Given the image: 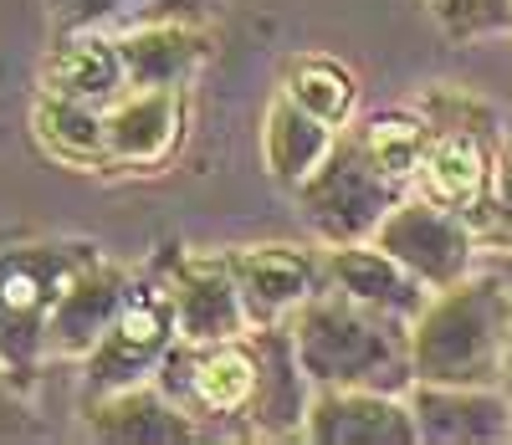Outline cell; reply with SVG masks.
<instances>
[{
	"label": "cell",
	"mask_w": 512,
	"mask_h": 445,
	"mask_svg": "<svg viewBox=\"0 0 512 445\" xmlns=\"http://www.w3.org/2000/svg\"><path fill=\"white\" fill-rule=\"evenodd\" d=\"M231 277L251 328H267L318 292V261L297 246H241L231 251Z\"/></svg>",
	"instance_id": "obj_12"
},
{
	"label": "cell",
	"mask_w": 512,
	"mask_h": 445,
	"mask_svg": "<svg viewBox=\"0 0 512 445\" xmlns=\"http://www.w3.org/2000/svg\"><path fill=\"white\" fill-rule=\"evenodd\" d=\"M31 128H36V139L67 164H108V123H103L98 103L41 93L36 113H31Z\"/></svg>",
	"instance_id": "obj_20"
},
{
	"label": "cell",
	"mask_w": 512,
	"mask_h": 445,
	"mask_svg": "<svg viewBox=\"0 0 512 445\" xmlns=\"http://www.w3.org/2000/svg\"><path fill=\"white\" fill-rule=\"evenodd\" d=\"M113 6H118V0H52V16L62 26H82V21H93V16H103Z\"/></svg>",
	"instance_id": "obj_27"
},
{
	"label": "cell",
	"mask_w": 512,
	"mask_h": 445,
	"mask_svg": "<svg viewBox=\"0 0 512 445\" xmlns=\"http://www.w3.org/2000/svg\"><path fill=\"white\" fill-rule=\"evenodd\" d=\"M374 246H384L395 261H405L420 282H431L436 292L461 282L472 266V231H466L461 210H446L436 200H400L390 215L379 220Z\"/></svg>",
	"instance_id": "obj_7"
},
{
	"label": "cell",
	"mask_w": 512,
	"mask_h": 445,
	"mask_svg": "<svg viewBox=\"0 0 512 445\" xmlns=\"http://www.w3.org/2000/svg\"><path fill=\"white\" fill-rule=\"evenodd\" d=\"M169 338H180L169 287H134L123 313L113 318V328L103 333V343L88 353V384L98 394L139 384L144 374H154L164 364Z\"/></svg>",
	"instance_id": "obj_6"
},
{
	"label": "cell",
	"mask_w": 512,
	"mask_h": 445,
	"mask_svg": "<svg viewBox=\"0 0 512 445\" xmlns=\"http://www.w3.org/2000/svg\"><path fill=\"white\" fill-rule=\"evenodd\" d=\"M333 149V128L323 118H313L303 103H292L287 93H277L267 103V128H262V159L272 169V180L297 190L308 174L328 159Z\"/></svg>",
	"instance_id": "obj_18"
},
{
	"label": "cell",
	"mask_w": 512,
	"mask_h": 445,
	"mask_svg": "<svg viewBox=\"0 0 512 445\" xmlns=\"http://www.w3.org/2000/svg\"><path fill=\"white\" fill-rule=\"evenodd\" d=\"M420 440H502L512 435V410L492 389L472 384H420L415 394Z\"/></svg>",
	"instance_id": "obj_16"
},
{
	"label": "cell",
	"mask_w": 512,
	"mask_h": 445,
	"mask_svg": "<svg viewBox=\"0 0 512 445\" xmlns=\"http://www.w3.org/2000/svg\"><path fill=\"white\" fill-rule=\"evenodd\" d=\"M169 302H175V328L185 343H226V338H246L251 328L231 261H210V256L180 261L175 282H169Z\"/></svg>",
	"instance_id": "obj_11"
},
{
	"label": "cell",
	"mask_w": 512,
	"mask_h": 445,
	"mask_svg": "<svg viewBox=\"0 0 512 445\" xmlns=\"http://www.w3.org/2000/svg\"><path fill=\"white\" fill-rule=\"evenodd\" d=\"M308 440L323 445H410L420 440L415 410L384 389H323L308 405Z\"/></svg>",
	"instance_id": "obj_9"
},
{
	"label": "cell",
	"mask_w": 512,
	"mask_h": 445,
	"mask_svg": "<svg viewBox=\"0 0 512 445\" xmlns=\"http://www.w3.org/2000/svg\"><path fill=\"white\" fill-rule=\"evenodd\" d=\"M354 139H359V149L369 154V164L379 174H390L395 185H410L420 174L425 149H431V123L410 118V113H374Z\"/></svg>",
	"instance_id": "obj_23"
},
{
	"label": "cell",
	"mask_w": 512,
	"mask_h": 445,
	"mask_svg": "<svg viewBox=\"0 0 512 445\" xmlns=\"http://www.w3.org/2000/svg\"><path fill=\"white\" fill-rule=\"evenodd\" d=\"M118 82H128L123 52L113 41H98V36L67 41V47H57L52 62H47V93H62V98L103 103V98L118 93Z\"/></svg>",
	"instance_id": "obj_21"
},
{
	"label": "cell",
	"mask_w": 512,
	"mask_h": 445,
	"mask_svg": "<svg viewBox=\"0 0 512 445\" xmlns=\"http://www.w3.org/2000/svg\"><path fill=\"white\" fill-rule=\"evenodd\" d=\"M502 384L512 394V323H507V353H502Z\"/></svg>",
	"instance_id": "obj_28"
},
{
	"label": "cell",
	"mask_w": 512,
	"mask_h": 445,
	"mask_svg": "<svg viewBox=\"0 0 512 445\" xmlns=\"http://www.w3.org/2000/svg\"><path fill=\"white\" fill-rule=\"evenodd\" d=\"M93 256L98 251L88 246L0 251V364L11 374H26L47 359V323Z\"/></svg>",
	"instance_id": "obj_3"
},
{
	"label": "cell",
	"mask_w": 512,
	"mask_h": 445,
	"mask_svg": "<svg viewBox=\"0 0 512 445\" xmlns=\"http://www.w3.org/2000/svg\"><path fill=\"white\" fill-rule=\"evenodd\" d=\"M159 389L180 399L185 410L205 415H246L256 394V343L226 338V343H175L159 364Z\"/></svg>",
	"instance_id": "obj_5"
},
{
	"label": "cell",
	"mask_w": 512,
	"mask_h": 445,
	"mask_svg": "<svg viewBox=\"0 0 512 445\" xmlns=\"http://www.w3.org/2000/svg\"><path fill=\"white\" fill-rule=\"evenodd\" d=\"M431 16L446 36H482L512 26V0H431Z\"/></svg>",
	"instance_id": "obj_24"
},
{
	"label": "cell",
	"mask_w": 512,
	"mask_h": 445,
	"mask_svg": "<svg viewBox=\"0 0 512 445\" xmlns=\"http://www.w3.org/2000/svg\"><path fill=\"white\" fill-rule=\"evenodd\" d=\"M108 123V164L154 169L180 144V87H128L103 113Z\"/></svg>",
	"instance_id": "obj_14"
},
{
	"label": "cell",
	"mask_w": 512,
	"mask_h": 445,
	"mask_svg": "<svg viewBox=\"0 0 512 445\" xmlns=\"http://www.w3.org/2000/svg\"><path fill=\"white\" fill-rule=\"evenodd\" d=\"M487 210L497 220V231L512 236V149L492 159V185H487Z\"/></svg>",
	"instance_id": "obj_25"
},
{
	"label": "cell",
	"mask_w": 512,
	"mask_h": 445,
	"mask_svg": "<svg viewBox=\"0 0 512 445\" xmlns=\"http://www.w3.org/2000/svg\"><path fill=\"white\" fill-rule=\"evenodd\" d=\"M512 323V292L492 277L451 282L441 297L425 302V313L410 323V359L420 384H502V353Z\"/></svg>",
	"instance_id": "obj_2"
},
{
	"label": "cell",
	"mask_w": 512,
	"mask_h": 445,
	"mask_svg": "<svg viewBox=\"0 0 512 445\" xmlns=\"http://www.w3.org/2000/svg\"><path fill=\"white\" fill-rule=\"evenodd\" d=\"M118 52L128 87H180L205 57V36L190 26H144L128 41H118Z\"/></svg>",
	"instance_id": "obj_19"
},
{
	"label": "cell",
	"mask_w": 512,
	"mask_h": 445,
	"mask_svg": "<svg viewBox=\"0 0 512 445\" xmlns=\"http://www.w3.org/2000/svg\"><path fill=\"white\" fill-rule=\"evenodd\" d=\"M128 292H134V282H128L123 266L93 256L47 323V359H88L103 343V333L113 328V318L123 313Z\"/></svg>",
	"instance_id": "obj_8"
},
{
	"label": "cell",
	"mask_w": 512,
	"mask_h": 445,
	"mask_svg": "<svg viewBox=\"0 0 512 445\" xmlns=\"http://www.w3.org/2000/svg\"><path fill=\"white\" fill-rule=\"evenodd\" d=\"M282 93L292 103H303L313 118H323L328 128H344L349 113H354V98H359V82L344 62H333V57H297L282 77Z\"/></svg>",
	"instance_id": "obj_22"
},
{
	"label": "cell",
	"mask_w": 512,
	"mask_h": 445,
	"mask_svg": "<svg viewBox=\"0 0 512 445\" xmlns=\"http://www.w3.org/2000/svg\"><path fill=\"white\" fill-rule=\"evenodd\" d=\"M21 430H26V410L11 394V369L0 364V435H21Z\"/></svg>",
	"instance_id": "obj_26"
},
{
	"label": "cell",
	"mask_w": 512,
	"mask_h": 445,
	"mask_svg": "<svg viewBox=\"0 0 512 445\" xmlns=\"http://www.w3.org/2000/svg\"><path fill=\"white\" fill-rule=\"evenodd\" d=\"M487 118V113H482ZM415 185L425 200H436L446 210H472L487 205V185H492V154L487 139L472 118H446L431 128V149L420 159Z\"/></svg>",
	"instance_id": "obj_10"
},
{
	"label": "cell",
	"mask_w": 512,
	"mask_h": 445,
	"mask_svg": "<svg viewBox=\"0 0 512 445\" xmlns=\"http://www.w3.org/2000/svg\"><path fill=\"white\" fill-rule=\"evenodd\" d=\"M88 430L103 440H195L190 410L159 384H128L103 394L88 415Z\"/></svg>",
	"instance_id": "obj_17"
},
{
	"label": "cell",
	"mask_w": 512,
	"mask_h": 445,
	"mask_svg": "<svg viewBox=\"0 0 512 445\" xmlns=\"http://www.w3.org/2000/svg\"><path fill=\"white\" fill-rule=\"evenodd\" d=\"M256 343V394H251V420L256 430L267 435H292L308 425V369L297 359V343H292V328H256L251 333Z\"/></svg>",
	"instance_id": "obj_15"
},
{
	"label": "cell",
	"mask_w": 512,
	"mask_h": 445,
	"mask_svg": "<svg viewBox=\"0 0 512 445\" xmlns=\"http://www.w3.org/2000/svg\"><path fill=\"white\" fill-rule=\"evenodd\" d=\"M328 277L338 292H349L354 302L374 307V313H390L400 323H415L431 302V282H420L405 261H395L384 246H333L328 256Z\"/></svg>",
	"instance_id": "obj_13"
},
{
	"label": "cell",
	"mask_w": 512,
	"mask_h": 445,
	"mask_svg": "<svg viewBox=\"0 0 512 445\" xmlns=\"http://www.w3.org/2000/svg\"><path fill=\"white\" fill-rule=\"evenodd\" d=\"M292 343L308 379L323 389H384L395 394L415 379L410 333L400 318L374 313L349 292H313L292 313Z\"/></svg>",
	"instance_id": "obj_1"
},
{
	"label": "cell",
	"mask_w": 512,
	"mask_h": 445,
	"mask_svg": "<svg viewBox=\"0 0 512 445\" xmlns=\"http://www.w3.org/2000/svg\"><path fill=\"white\" fill-rule=\"evenodd\" d=\"M297 200H303V215L313 220L323 241L354 246L374 241L379 220L400 205V185L369 164L359 139H333L328 159L297 185Z\"/></svg>",
	"instance_id": "obj_4"
}]
</instances>
